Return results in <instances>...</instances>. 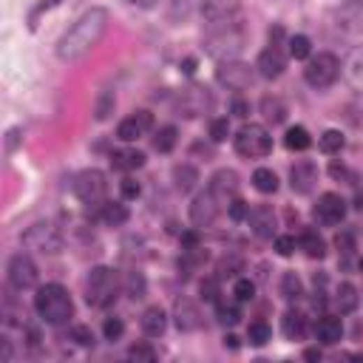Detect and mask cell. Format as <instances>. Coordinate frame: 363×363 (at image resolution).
Here are the masks:
<instances>
[{
  "label": "cell",
  "mask_w": 363,
  "mask_h": 363,
  "mask_svg": "<svg viewBox=\"0 0 363 363\" xmlns=\"http://www.w3.org/2000/svg\"><path fill=\"white\" fill-rule=\"evenodd\" d=\"M176 140H179L176 125H165V128H159V133H156L154 148H156L159 154H170V151L176 148Z\"/></svg>",
  "instance_id": "34"
},
{
  "label": "cell",
  "mask_w": 363,
  "mask_h": 363,
  "mask_svg": "<svg viewBox=\"0 0 363 363\" xmlns=\"http://www.w3.org/2000/svg\"><path fill=\"white\" fill-rule=\"evenodd\" d=\"M233 295H236L239 304L253 301V298H255V281H250V279H239V281L233 284Z\"/></svg>",
  "instance_id": "44"
},
{
  "label": "cell",
  "mask_w": 363,
  "mask_h": 363,
  "mask_svg": "<svg viewBox=\"0 0 363 363\" xmlns=\"http://www.w3.org/2000/svg\"><path fill=\"white\" fill-rule=\"evenodd\" d=\"M210 91L207 88H202V85H188V88H182L179 91V97H176V111L182 114V117H188V119H193V117H202L207 108H210Z\"/></svg>",
  "instance_id": "11"
},
{
  "label": "cell",
  "mask_w": 363,
  "mask_h": 363,
  "mask_svg": "<svg viewBox=\"0 0 363 363\" xmlns=\"http://www.w3.org/2000/svg\"><path fill=\"white\" fill-rule=\"evenodd\" d=\"M68 338L74 341V343H80V346H94L97 343V338H94V329L91 327H71V332H68Z\"/></svg>",
  "instance_id": "46"
},
{
  "label": "cell",
  "mask_w": 363,
  "mask_h": 363,
  "mask_svg": "<svg viewBox=\"0 0 363 363\" xmlns=\"http://www.w3.org/2000/svg\"><path fill=\"white\" fill-rule=\"evenodd\" d=\"M103 335L105 341H119L125 335V324H122V318H105V324H103Z\"/></svg>",
  "instance_id": "45"
},
{
  "label": "cell",
  "mask_w": 363,
  "mask_h": 363,
  "mask_svg": "<svg viewBox=\"0 0 363 363\" xmlns=\"http://www.w3.org/2000/svg\"><path fill=\"white\" fill-rule=\"evenodd\" d=\"M298 244H301V250H304L309 258H324V255H327V242L318 236L315 230H306Z\"/></svg>",
  "instance_id": "32"
},
{
  "label": "cell",
  "mask_w": 363,
  "mask_h": 363,
  "mask_svg": "<svg viewBox=\"0 0 363 363\" xmlns=\"http://www.w3.org/2000/svg\"><path fill=\"white\" fill-rule=\"evenodd\" d=\"M6 276H9L12 290H17V292L31 290V287H37V264H34V258L29 253H17V255L9 258Z\"/></svg>",
  "instance_id": "10"
},
{
  "label": "cell",
  "mask_w": 363,
  "mask_h": 363,
  "mask_svg": "<svg viewBox=\"0 0 363 363\" xmlns=\"http://www.w3.org/2000/svg\"><path fill=\"white\" fill-rule=\"evenodd\" d=\"M199 9H202V17L210 26H216V23H230L236 17L239 6H236V0H202Z\"/></svg>",
  "instance_id": "19"
},
{
  "label": "cell",
  "mask_w": 363,
  "mask_h": 363,
  "mask_svg": "<svg viewBox=\"0 0 363 363\" xmlns=\"http://www.w3.org/2000/svg\"><path fill=\"white\" fill-rule=\"evenodd\" d=\"M315 338L321 341L324 346H335V343H341V338H343V324H341V318H335V315H324L321 321H318V327H315Z\"/></svg>",
  "instance_id": "21"
},
{
  "label": "cell",
  "mask_w": 363,
  "mask_h": 363,
  "mask_svg": "<svg viewBox=\"0 0 363 363\" xmlns=\"http://www.w3.org/2000/svg\"><path fill=\"white\" fill-rule=\"evenodd\" d=\"M34 312L45 324L63 327L74 318V301H71V295L63 284H45L34 295Z\"/></svg>",
  "instance_id": "2"
},
{
  "label": "cell",
  "mask_w": 363,
  "mask_h": 363,
  "mask_svg": "<svg viewBox=\"0 0 363 363\" xmlns=\"http://www.w3.org/2000/svg\"><path fill=\"white\" fill-rule=\"evenodd\" d=\"M173 321L179 332H196L202 327V312L191 298H179L173 304Z\"/></svg>",
  "instance_id": "16"
},
{
  "label": "cell",
  "mask_w": 363,
  "mask_h": 363,
  "mask_svg": "<svg viewBox=\"0 0 363 363\" xmlns=\"http://www.w3.org/2000/svg\"><path fill=\"white\" fill-rule=\"evenodd\" d=\"M125 3H131V6H136V9H154L159 0H125Z\"/></svg>",
  "instance_id": "54"
},
{
  "label": "cell",
  "mask_w": 363,
  "mask_h": 363,
  "mask_svg": "<svg viewBox=\"0 0 363 363\" xmlns=\"http://www.w3.org/2000/svg\"><path fill=\"white\" fill-rule=\"evenodd\" d=\"M287 45H290V57H295V60H306L312 52V43L306 34H292Z\"/></svg>",
  "instance_id": "39"
},
{
  "label": "cell",
  "mask_w": 363,
  "mask_h": 363,
  "mask_svg": "<svg viewBox=\"0 0 363 363\" xmlns=\"http://www.w3.org/2000/svg\"><path fill=\"white\" fill-rule=\"evenodd\" d=\"M117 108V97H114V91H103V94L97 97V105H94V117L100 122H105Z\"/></svg>",
  "instance_id": "38"
},
{
  "label": "cell",
  "mask_w": 363,
  "mask_h": 363,
  "mask_svg": "<svg viewBox=\"0 0 363 363\" xmlns=\"http://www.w3.org/2000/svg\"><path fill=\"white\" fill-rule=\"evenodd\" d=\"M71 191L80 202L85 205H100L105 199V191H108V182H105V173L97 170V168H85L74 176L71 182Z\"/></svg>",
  "instance_id": "8"
},
{
  "label": "cell",
  "mask_w": 363,
  "mask_h": 363,
  "mask_svg": "<svg viewBox=\"0 0 363 363\" xmlns=\"http://www.w3.org/2000/svg\"><path fill=\"white\" fill-rule=\"evenodd\" d=\"M188 15H191V0H173L170 17H188Z\"/></svg>",
  "instance_id": "52"
},
{
  "label": "cell",
  "mask_w": 363,
  "mask_h": 363,
  "mask_svg": "<svg viewBox=\"0 0 363 363\" xmlns=\"http://www.w3.org/2000/svg\"><path fill=\"white\" fill-rule=\"evenodd\" d=\"M244 269V261L239 258V255H224L221 261H218V276L221 279H233L236 272H242Z\"/></svg>",
  "instance_id": "43"
},
{
  "label": "cell",
  "mask_w": 363,
  "mask_h": 363,
  "mask_svg": "<svg viewBox=\"0 0 363 363\" xmlns=\"http://www.w3.org/2000/svg\"><path fill=\"white\" fill-rule=\"evenodd\" d=\"M125 290H128V295H131V298H145L148 284H145V276H142V272H128Z\"/></svg>",
  "instance_id": "41"
},
{
  "label": "cell",
  "mask_w": 363,
  "mask_h": 363,
  "mask_svg": "<svg viewBox=\"0 0 363 363\" xmlns=\"http://www.w3.org/2000/svg\"><path fill=\"white\" fill-rule=\"evenodd\" d=\"M329 170H332V176H335V179L346 176V168H343V165H338V162H332V168H329Z\"/></svg>",
  "instance_id": "57"
},
{
  "label": "cell",
  "mask_w": 363,
  "mask_h": 363,
  "mask_svg": "<svg viewBox=\"0 0 363 363\" xmlns=\"http://www.w3.org/2000/svg\"><path fill=\"white\" fill-rule=\"evenodd\" d=\"M108 9L103 6H94V9H88L60 40H57V57L63 63H77L82 60L85 54H91V49L105 37L108 31Z\"/></svg>",
  "instance_id": "1"
},
{
  "label": "cell",
  "mask_w": 363,
  "mask_h": 363,
  "mask_svg": "<svg viewBox=\"0 0 363 363\" xmlns=\"http://www.w3.org/2000/svg\"><path fill=\"white\" fill-rule=\"evenodd\" d=\"M295 244H298V242H295L292 236H279V239H276L279 255H292V253H295Z\"/></svg>",
  "instance_id": "50"
},
{
  "label": "cell",
  "mask_w": 363,
  "mask_h": 363,
  "mask_svg": "<svg viewBox=\"0 0 363 363\" xmlns=\"http://www.w3.org/2000/svg\"><path fill=\"white\" fill-rule=\"evenodd\" d=\"M335 301H338V309H341V315H349V312H355V309H357V301H360V295H357L355 284L343 281V284L338 287V292H335Z\"/></svg>",
  "instance_id": "29"
},
{
  "label": "cell",
  "mask_w": 363,
  "mask_h": 363,
  "mask_svg": "<svg viewBox=\"0 0 363 363\" xmlns=\"http://www.w3.org/2000/svg\"><path fill=\"white\" fill-rule=\"evenodd\" d=\"M3 360L6 363L12 360V343H9V338H3Z\"/></svg>",
  "instance_id": "60"
},
{
  "label": "cell",
  "mask_w": 363,
  "mask_h": 363,
  "mask_svg": "<svg viewBox=\"0 0 363 363\" xmlns=\"http://www.w3.org/2000/svg\"><path fill=\"white\" fill-rule=\"evenodd\" d=\"M341 71H343V77H346L355 88H363V49L352 52L349 60L341 66Z\"/></svg>",
  "instance_id": "28"
},
{
  "label": "cell",
  "mask_w": 363,
  "mask_h": 363,
  "mask_svg": "<svg viewBox=\"0 0 363 363\" xmlns=\"http://www.w3.org/2000/svg\"><path fill=\"white\" fill-rule=\"evenodd\" d=\"M269 338H272V329H269L264 321H253V324H250L247 341H250L253 346H264V343H269Z\"/></svg>",
  "instance_id": "40"
},
{
  "label": "cell",
  "mask_w": 363,
  "mask_h": 363,
  "mask_svg": "<svg viewBox=\"0 0 363 363\" xmlns=\"http://www.w3.org/2000/svg\"><path fill=\"white\" fill-rule=\"evenodd\" d=\"M119 191H122V199H128V202H133V199H140V193H142V188H140V182H136V179H131V176H125V179L119 182Z\"/></svg>",
  "instance_id": "48"
},
{
  "label": "cell",
  "mask_w": 363,
  "mask_h": 363,
  "mask_svg": "<svg viewBox=\"0 0 363 363\" xmlns=\"http://www.w3.org/2000/svg\"><path fill=\"white\" fill-rule=\"evenodd\" d=\"M247 221H250L253 233H255L258 239H272V233H276V213H272L269 205L253 207L250 216H247Z\"/></svg>",
  "instance_id": "20"
},
{
  "label": "cell",
  "mask_w": 363,
  "mask_h": 363,
  "mask_svg": "<svg viewBox=\"0 0 363 363\" xmlns=\"http://www.w3.org/2000/svg\"><path fill=\"white\" fill-rule=\"evenodd\" d=\"M119 292V276L117 269L100 264V267H91L88 269V279H85V301L97 309H105L108 304L117 301Z\"/></svg>",
  "instance_id": "4"
},
{
  "label": "cell",
  "mask_w": 363,
  "mask_h": 363,
  "mask_svg": "<svg viewBox=\"0 0 363 363\" xmlns=\"http://www.w3.org/2000/svg\"><path fill=\"white\" fill-rule=\"evenodd\" d=\"M210 193L221 202V205H230L236 196H239V188H242V182H239V173L230 170V168H221L210 176Z\"/></svg>",
  "instance_id": "13"
},
{
  "label": "cell",
  "mask_w": 363,
  "mask_h": 363,
  "mask_svg": "<svg viewBox=\"0 0 363 363\" xmlns=\"http://www.w3.org/2000/svg\"><path fill=\"white\" fill-rule=\"evenodd\" d=\"M233 114H236V117H247V114H250V105L242 103V100H233Z\"/></svg>",
  "instance_id": "55"
},
{
  "label": "cell",
  "mask_w": 363,
  "mask_h": 363,
  "mask_svg": "<svg viewBox=\"0 0 363 363\" xmlns=\"http://www.w3.org/2000/svg\"><path fill=\"white\" fill-rule=\"evenodd\" d=\"M111 165L117 168V170H140L142 165H145V154L142 151H133V148H128V151H114L111 154Z\"/></svg>",
  "instance_id": "24"
},
{
  "label": "cell",
  "mask_w": 363,
  "mask_h": 363,
  "mask_svg": "<svg viewBox=\"0 0 363 363\" xmlns=\"http://www.w3.org/2000/svg\"><path fill=\"white\" fill-rule=\"evenodd\" d=\"M261 114H264V119H267L269 125H281L290 111H287V103H284V100H279V97H264V100H261Z\"/></svg>",
  "instance_id": "27"
},
{
  "label": "cell",
  "mask_w": 363,
  "mask_h": 363,
  "mask_svg": "<svg viewBox=\"0 0 363 363\" xmlns=\"http://www.w3.org/2000/svg\"><path fill=\"white\" fill-rule=\"evenodd\" d=\"M338 77H341V60H338L335 54H329V52H321V54L309 57V63H306V68H304V80H306V85H312L315 91L329 88Z\"/></svg>",
  "instance_id": "7"
},
{
  "label": "cell",
  "mask_w": 363,
  "mask_h": 363,
  "mask_svg": "<svg viewBox=\"0 0 363 363\" xmlns=\"http://www.w3.org/2000/svg\"><path fill=\"white\" fill-rule=\"evenodd\" d=\"M224 346H230V349H239V338H236V335H224Z\"/></svg>",
  "instance_id": "58"
},
{
  "label": "cell",
  "mask_w": 363,
  "mask_h": 363,
  "mask_svg": "<svg viewBox=\"0 0 363 363\" xmlns=\"http://www.w3.org/2000/svg\"><path fill=\"white\" fill-rule=\"evenodd\" d=\"M357 267H360V272H363V255H360V261H357Z\"/></svg>",
  "instance_id": "62"
},
{
  "label": "cell",
  "mask_w": 363,
  "mask_h": 363,
  "mask_svg": "<svg viewBox=\"0 0 363 363\" xmlns=\"http://www.w3.org/2000/svg\"><path fill=\"white\" fill-rule=\"evenodd\" d=\"M216 82L230 91H247L255 82V68L242 60H224L216 68Z\"/></svg>",
  "instance_id": "9"
},
{
  "label": "cell",
  "mask_w": 363,
  "mask_h": 363,
  "mask_svg": "<svg viewBox=\"0 0 363 363\" xmlns=\"http://www.w3.org/2000/svg\"><path fill=\"white\" fill-rule=\"evenodd\" d=\"M227 136H230V122H227V117L213 119V122H210V140H213V142H224Z\"/></svg>",
  "instance_id": "47"
},
{
  "label": "cell",
  "mask_w": 363,
  "mask_h": 363,
  "mask_svg": "<svg viewBox=\"0 0 363 363\" xmlns=\"http://www.w3.org/2000/svg\"><path fill=\"white\" fill-rule=\"evenodd\" d=\"M199 290H202V298H205V301H216V298H218V281H216V279H205Z\"/></svg>",
  "instance_id": "51"
},
{
  "label": "cell",
  "mask_w": 363,
  "mask_h": 363,
  "mask_svg": "<svg viewBox=\"0 0 363 363\" xmlns=\"http://www.w3.org/2000/svg\"><path fill=\"white\" fill-rule=\"evenodd\" d=\"M304 357H306V360H321V349H306Z\"/></svg>",
  "instance_id": "59"
},
{
  "label": "cell",
  "mask_w": 363,
  "mask_h": 363,
  "mask_svg": "<svg viewBox=\"0 0 363 363\" xmlns=\"http://www.w3.org/2000/svg\"><path fill=\"white\" fill-rule=\"evenodd\" d=\"M255 68H258V74H261L264 80H279V77L284 74V68H287V57L281 54L279 45H269V49H264V52L258 54Z\"/></svg>",
  "instance_id": "18"
},
{
  "label": "cell",
  "mask_w": 363,
  "mask_h": 363,
  "mask_svg": "<svg viewBox=\"0 0 363 363\" xmlns=\"http://www.w3.org/2000/svg\"><path fill=\"white\" fill-rule=\"evenodd\" d=\"M100 218H103L108 227H122V224L128 221V207L119 205V202H105Z\"/></svg>",
  "instance_id": "33"
},
{
  "label": "cell",
  "mask_w": 363,
  "mask_h": 363,
  "mask_svg": "<svg viewBox=\"0 0 363 363\" xmlns=\"http://www.w3.org/2000/svg\"><path fill=\"white\" fill-rule=\"evenodd\" d=\"M216 318L224 324V327H233L242 321V309L236 304H224V301H216Z\"/></svg>",
  "instance_id": "36"
},
{
  "label": "cell",
  "mask_w": 363,
  "mask_h": 363,
  "mask_svg": "<svg viewBox=\"0 0 363 363\" xmlns=\"http://www.w3.org/2000/svg\"><path fill=\"white\" fill-rule=\"evenodd\" d=\"M23 247L43 255H57L63 250V233L54 221H34L23 233Z\"/></svg>",
  "instance_id": "6"
},
{
  "label": "cell",
  "mask_w": 363,
  "mask_h": 363,
  "mask_svg": "<svg viewBox=\"0 0 363 363\" xmlns=\"http://www.w3.org/2000/svg\"><path fill=\"white\" fill-rule=\"evenodd\" d=\"M233 148H236V154L244 156V159H264V156L272 151V136H269V131H267L264 125L250 122V125H242V128L236 131Z\"/></svg>",
  "instance_id": "5"
},
{
  "label": "cell",
  "mask_w": 363,
  "mask_h": 363,
  "mask_svg": "<svg viewBox=\"0 0 363 363\" xmlns=\"http://www.w3.org/2000/svg\"><path fill=\"white\" fill-rule=\"evenodd\" d=\"M244 49V34L242 29L230 20V23H216L210 31H207V40H205V52L224 63V60H239V52Z\"/></svg>",
  "instance_id": "3"
},
{
  "label": "cell",
  "mask_w": 363,
  "mask_h": 363,
  "mask_svg": "<svg viewBox=\"0 0 363 363\" xmlns=\"http://www.w3.org/2000/svg\"><path fill=\"white\" fill-rule=\"evenodd\" d=\"M318 145H321L324 154H341L343 145H346V140H343V133H341V131L329 128V131L321 133V140H318Z\"/></svg>",
  "instance_id": "35"
},
{
  "label": "cell",
  "mask_w": 363,
  "mask_h": 363,
  "mask_svg": "<svg viewBox=\"0 0 363 363\" xmlns=\"http://www.w3.org/2000/svg\"><path fill=\"white\" fill-rule=\"evenodd\" d=\"M281 295H284L287 301H298V298L304 295V284H301V279L295 276V272H284V279H281Z\"/></svg>",
  "instance_id": "37"
},
{
  "label": "cell",
  "mask_w": 363,
  "mask_h": 363,
  "mask_svg": "<svg viewBox=\"0 0 363 363\" xmlns=\"http://www.w3.org/2000/svg\"><path fill=\"white\" fill-rule=\"evenodd\" d=\"M315 182H318V168H315V162L301 159V162H295V165L290 168V188H292L295 193H301V196L312 193Z\"/></svg>",
  "instance_id": "17"
},
{
  "label": "cell",
  "mask_w": 363,
  "mask_h": 363,
  "mask_svg": "<svg viewBox=\"0 0 363 363\" xmlns=\"http://www.w3.org/2000/svg\"><path fill=\"white\" fill-rule=\"evenodd\" d=\"M335 244H338L343 253H349V250H352V236H338V239H335Z\"/></svg>",
  "instance_id": "56"
},
{
  "label": "cell",
  "mask_w": 363,
  "mask_h": 363,
  "mask_svg": "<svg viewBox=\"0 0 363 363\" xmlns=\"http://www.w3.org/2000/svg\"><path fill=\"white\" fill-rule=\"evenodd\" d=\"M338 26L343 31H363V0H349L338 12Z\"/></svg>",
  "instance_id": "23"
},
{
  "label": "cell",
  "mask_w": 363,
  "mask_h": 363,
  "mask_svg": "<svg viewBox=\"0 0 363 363\" xmlns=\"http://www.w3.org/2000/svg\"><path fill=\"white\" fill-rule=\"evenodd\" d=\"M165 329H168V312L162 306H148L142 312V332L148 338H159L165 335Z\"/></svg>",
  "instance_id": "22"
},
{
  "label": "cell",
  "mask_w": 363,
  "mask_h": 363,
  "mask_svg": "<svg viewBox=\"0 0 363 363\" xmlns=\"http://www.w3.org/2000/svg\"><path fill=\"white\" fill-rule=\"evenodd\" d=\"M128 360H136V363H154L156 360V349L151 343H136L128 349Z\"/></svg>",
  "instance_id": "42"
},
{
  "label": "cell",
  "mask_w": 363,
  "mask_h": 363,
  "mask_svg": "<svg viewBox=\"0 0 363 363\" xmlns=\"http://www.w3.org/2000/svg\"><path fill=\"white\" fill-rule=\"evenodd\" d=\"M20 133H23L20 128H12V131H9V140H6V151H15V148H17V142H20Z\"/></svg>",
  "instance_id": "53"
},
{
  "label": "cell",
  "mask_w": 363,
  "mask_h": 363,
  "mask_svg": "<svg viewBox=\"0 0 363 363\" xmlns=\"http://www.w3.org/2000/svg\"><path fill=\"white\" fill-rule=\"evenodd\" d=\"M281 329L290 341H301L304 332H306V315L298 312V309H290L284 318H281Z\"/></svg>",
  "instance_id": "26"
},
{
  "label": "cell",
  "mask_w": 363,
  "mask_h": 363,
  "mask_svg": "<svg viewBox=\"0 0 363 363\" xmlns=\"http://www.w3.org/2000/svg\"><path fill=\"white\" fill-rule=\"evenodd\" d=\"M218 210H221V202L210 193V188L207 191H202V193H196V199L191 202V221L196 224V227H210L216 218H218Z\"/></svg>",
  "instance_id": "14"
},
{
  "label": "cell",
  "mask_w": 363,
  "mask_h": 363,
  "mask_svg": "<svg viewBox=\"0 0 363 363\" xmlns=\"http://www.w3.org/2000/svg\"><path fill=\"white\" fill-rule=\"evenodd\" d=\"M196 182H199V170L193 165L185 162V165H176L173 168V185H176L179 193H191L196 188Z\"/></svg>",
  "instance_id": "25"
},
{
  "label": "cell",
  "mask_w": 363,
  "mask_h": 363,
  "mask_svg": "<svg viewBox=\"0 0 363 363\" xmlns=\"http://www.w3.org/2000/svg\"><path fill=\"white\" fill-rule=\"evenodd\" d=\"M182 71H185V74H193V71H196V60H193V57H191V60H185Z\"/></svg>",
  "instance_id": "61"
},
{
  "label": "cell",
  "mask_w": 363,
  "mask_h": 363,
  "mask_svg": "<svg viewBox=\"0 0 363 363\" xmlns=\"http://www.w3.org/2000/svg\"><path fill=\"white\" fill-rule=\"evenodd\" d=\"M284 145H287L290 151H306V148L312 145V136H309V131H306L304 125H292V128H287V133H284Z\"/></svg>",
  "instance_id": "30"
},
{
  "label": "cell",
  "mask_w": 363,
  "mask_h": 363,
  "mask_svg": "<svg viewBox=\"0 0 363 363\" xmlns=\"http://www.w3.org/2000/svg\"><path fill=\"white\" fill-rule=\"evenodd\" d=\"M315 218L324 224H341L346 218V199L341 193H324L318 196L315 205Z\"/></svg>",
  "instance_id": "15"
},
{
  "label": "cell",
  "mask_w": 363,
  "mask_h": 363,
  "mask_svg": "<svg viewBox=\"0 0 363 363\" xmlns=\"http://www.w3.org/2000/svg\"><path fill=\"white\" fill-rule=\"evenodd\" d=\"M154 128V114L151 111H133L131 117H125L119 125H117V140L122 142H136V140H142V136Z\"/></svg>",
  "instance_id": "12"
},
{
  "label": "cell",
  "mask_w": 363,
  "mask_h": 363,
  "mask_svg": "<svg viewBox=\"0 0 363 363\" xmlns=\"http://www.w3.org/2000/svg\"><path fill=\"white\" fill-rule=\"evenodd\" d=\"M227 213H230V218H233V221H244V218L250 216V205H247L244 199H239V196H236L230 205H227Z\"/></svg>",
  "instance_id": "49"
},
{
  "label": "cell",
  "mask_w": 363,
  "mask_h": 363,
  "mask_svg": "<svg viewBox=\"0 0 363 363\" xmlns=\"http://www.w3.org/2000/svg\"><path fill=\"white\" fill-rule=\"evenodd\" d=\"M253 188L258 193H276L279 191V176L272 173L269 168H255L253 173Z\"/></svg>",
  "instance_id": "31"
}]
</instances>
